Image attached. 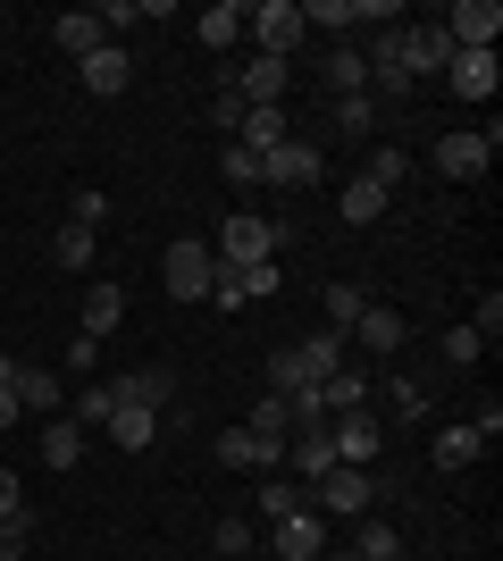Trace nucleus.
<instances>
[{"label":"nucleus","instance_id":"ea45409f","mask_svg":"<svg viewBox=\"0 0 503 561\" xmlns=\"http://www.w3.org/2000/svg\"><path fill=\"white\" fill-rule=\"evenodd\" d=\"M110 411H118V386H84V411H76V427H110Z\"/></svg>","mask_w":503,"mask_h":561},{"label":"nucleus","instance_id":"6e6552de","mask_svg":"<svg viewBox=\"0 0 503 561\" xmlns=\"http://www.w3.org/2000/svg\"><path fill=\"white\" fill-rule=\"evenodd\" d=\"M328 445H335V469H378L386 427L369 420V411H344V420H328Z\"/></svg>","mask_w":503,"mask_h":561},{"label":"nucleus","instance_id":"c9c22d12","mask_svg":"<svg viewBox=\"0 0 503 561\" xmlns=\"http://www.w3.org/2000/svg\"><path fill=\"white\" fill-rule=\"evenodd\" d=\"M361 310H369V294H361V285H328V328H335V335H353Z\"/></svg>","mask_w":503,"mask_h":561},{"label":"nucleus","instance_id":"e433bc0d","mask_svg":"<svg viewBox=\"0 0 503 561\" xmlns=\"http://www.w3.org/2000/svg\"><path fill=\"white\" fill-rule=\"evenodd\" d=\"M210 545H218V561H252V519H243V512H227Z\"/></svg>","mask_w":503,"mask_h":561},{"label":"nucleus","instance_id":"20e7f679","mask_svg":"<svg viewBox=\"0 0 503 561\" xmlns=\"http://www.w3.org/2000/svg\"><path fill=\"white\" fill-rule=\"evenodd\" d=\"M210 277H218L210 243H202V234H176V243H168V260H160V285L176 294V302H210Z\"/></svg>","mask_w":503,"mask_h":561},{"label":"nucleus","instance_id":"c03bdc74","mask_svg":"<svg viewBox=\"0 0 503 561\" xmlns=\"http://www.w3.org/2000/svg\"><path fill=\"white\" fill-rule=\"evenodd\" d=\"M25 545H34V519H25V512H18V519H0V561H18Z\"/></svg>","mask_w":503,"mask_h":561},{"label":"nucleus","instance_id":"37998d69","mask_svg":"<svg viewBox=\"0 0 503 561\" xmlns=\"http://www.w3.org/2000/svg\"><path fill=\"white\" fill-rule=\"evenodd\" d=\"M436 352H445V360H454V369H470V360H479V335H470V328H445V344H436Z\"/></svg>","mask_w":503,"mask_h":561},{"label":"nucleus","instance_id":"c756f323","mask_svg":"<svg viewBox=\"0 0 503 561\" xmlns=\"http://www.w3.org/2000/svg\"><path fill=\"white\" fill-rule=\"evenodd\" d=\"M76 461H84V427H76V420H50L43 427V469H76Z\"/></svg>","mask_w":503,"mask_h":561},{"label":"nucleus","instance_id":"f257e3e1","mask_svg":"<svg viewBox=\"0 0 503 561\" xmlns=\"http://www.w3.org/2000/svg\"><path fill=\"white\" fill-rule=\"evenodd\" d=\"M335 369H344V335H335V328H311L294 352H277V360H268V394L319 386V377H335Z\"/></svg>","mask_w":503,"mask_h":561},{"label":"nucleus","instance_id":"de8ad7c7","mask_svg":"<svg viewBox=\"0 0 503 561\" xmlns=\"http://www.w3.org/2000/svg\"><path fill=\"white\" fill-rule=\"evenodd\" d=\"M0 427H18V386H0Z\"/></svg>","mask_w":503,"mask_h":561},{"label":"nucleus","instance_id":"a19ab883","mask_svg":"<svg viewBox=\"0 0 503 561\" xmlns=\"http://www.w3.org/2000/svg\"><path fill=\"white\" fill-rule=\"evenodd\" d=\"M210 126H218V142H236V126H243V101L227 93V76H218V101H210Z\"/></svg>","mask_w":503,"mask_h":561},{"label":"nucleus","instance_id":"72a5a7b5","mask_svg":"<svg viewBox=\"0 0 503 561\" xmlns=\"http://www.w3.org/2000/svg\"><path fill=\"white\" fill-rule=\"evenodd\" d=\"M335 126H344L353 142H369V135H378V101H369V93H344V101H335Z\"/></svg>","mask_w":503,"mask_h":561},{"label":"nucleus","instance_id":"4468645a","mask_svg":"<svg viewBox=\"0 0 503 561\" xmlns=\"http://www.w3.org/2000/svg\"><path fill=\"white\" fill-rule=\"evenodd\" d=\"M76 76H84V93H93V101H118L126 84H135V59H126L118 43H101L93 59H76Z\"/></svg>","mask_w":503,"mask_h":561},{"label":"nucleus","instance_id":"c85d7f7f","mask_svg":"<svg viewBox=\"0 0 503 561\" xmlns=\"http://www.w3.org/2000/svg\"><path fill=\"white\" fill-rule=\"evenodd\" d=\"M236 142H243V151H261V160H268V151H277V142H286V110H243Z\"/></svg>","mask_w":503,"mask_h":561},{"label":"nucleus","instance_id":"f3484780","mask_svg":"<svg viewBox=\"0 0 503 561\" xmlns=\"http://www.w3.org/2000/svg\"><path fill=\"white\" fill-rule=\"evenodd\" d=\"M218 469H286V453H268L252 427H218Z\"/></svg>","mask_w":503,"mask_h":561},{"label":"nucleus","instance_id":"58836bf2","mask_svg":"<svg viewBox=\"0 0 503 561\" xmlns=\"http://www.w3.org/2000/svg\"><path fill=\"white\" fill-rule=\"evenodd\" d=\"M461 328L479 335V344H495V335H503V294H479V310H470Z\"/></svg>","mask_w":503,"mask_h":561},{"label":"nucleus","instance_id":"a211bd4d","mask_svg":"<svg viewBox=\"0 0 503 561\" xmlns=\"http://www.w3.org/2000/svg\"><path fill=\"white\" fill-rule=\"evenodd\" d=\"M110 386H118V402H144V411L176 402V369H160V360H151V369H126V377H110Z\"/></svg>","mask_w":503,"mask_h":561},{"label":"nucleus","instance_id":"ddd939ff","mask_svg":"<svg viewBox=\"0 0 503 561\" xmlns=\"http://www.w3.org/2000/svg\"><path fill=\"white\" fill-rule=\"evenodd\" d=\"M403 335H411V319H403V310L369 302V310H361V319H353V335H344V344H361V352H369V360H386V352H403Z\"/></svg>","mask_w":503,"mask_h":561},{"label":"nucleus","instance_id":"dca6fc26","mask_svg":"<svg viewBox=\"0 0 503 561\" xmlns=\"http://www.w3.org/2000/svg\"><path fill=\"white\" fill-rule=\"evenodd\" d=\"M50 43L68 50V59H93V50L110 43V25H101L93 9H68V18H50Z\"/></svg>","mask_w":503,"mask_h":561},{"label":"nucleus","instance_id":"6ab92c4d","mask_svg":"<svg viewBox=\"0 0 503 561\" xmlns=\"http://www.w3.org/2000/svg\"><path fill=\"white\" fill-rule=\"evenodd\" d=\"M236 34H243V0H210V9L193 18V43L202 50H236Z\"/></svg>","mask_w":503,"mask_h":561},{"label":"nucleus","instance_id":"393cba45","mask_svg":"<svg viewBox=\"0 0 503 561\" xmlns=\"http://www.w3.org/2000/svg\"><path fill=\"white\" fill-rule=\"evenodd\" d=\"M93 252H101V234H93V227H76V218L50 234V260H59L68 277H84V268H93Z\"/></svg>","mask_w":503,"mask_h":561},{"label":"nucleus","instance_id":"09e8293b","mask_svg":"<svg viewBox=\"0 0 503 561\" xmlns=\"http://www.w3.org/2000/svg\"><path fill=\"white\" fill-rule=\"evenodd\" d=\"M319 561H361V553H353V545H344V553H319Z\"/></svg>","mask_w":503,"mask_h":561},{"label":"nucleus","instance_id":"f8f14e48","mask_svg":"<svg viewBox=\"0 0 503 561\" xmlns=\"http://www.w3.org/2000/svg\"><path fill=\"white\" fill-rule=\"evenodd\" d=\"M268 545H277V561H319L328 553V519L319 512H286V519H268Z\"/></svg>","mask_w":503,"mask_h":561},{"label":"nucleus","instance_id":"cd10ccee","mask_svg":"<svg viewBox=\"0 0 503 561\" xmlns=\"http://www.w3.org/2000/svg\"><path fill=\"white\" fill-rule=\"evenodd\" d=\"M328 84H335V101H344V93H369V59H361V43H335L328 50Z\"/></svg>","mask_w":503,"mask_h":561},{"label":"nucleus","instance_id":"423d86ee","mask_svg":"<svg viewBox=\"0 0 503 561\" xmlns=\"http://www.w3.org/2000/svg\"><path fill=\"white\" fill-rule=\"evenodd\" d=\"M495 142H503L495 126H487V135H445L428 160H436V176H445V185H479L487 168H495Z\"/></svg>","mask_w":503,"mask_h":561},{"label":"nucleus","instance_id":"a18cd8bd","mask_svg":"<svg viewBox=\"0 0 503 561\" xmlns=\"http://www.w3.org/2000/svg\"><path fill=\"white\" fill-rule=\"evenodd\" d=\"M395 411H403V420H420V411H428V394H420V377H395Z\"/></svg>","mask_w":503,"mask_h":561},{"label":"nucleus","instance_id":"79ce46f5","mask_svg":"<svg viewBox=\"0 0 503 561\" xmlns=\"http://www.w3.org/2000/svg\"><path fill=\"white\" fill-rule=\"evenodd\" d=\"M101 218H110V193H101V185H76V227L101 234Z\"/></svg>","mask_w":503,"mask_h":561},{"label":"nucleus","instance_id":"7ed1b4c3","mask_svg":"<svg viewBox=\"0 0 503 561\" xmlns=\"http://www.w3.org/2000/svg\"><path fill=\"white\" fill-rule=\"evenodd\" d=\"M243 34L261 43V59H294L311 25H302V0H252V9H243Z\"/></svg>","mask_w":503,"mask_h":561},{"label":"nucleus","instance_id":"39448f33","mask_svg":"<svg viewBox=\"0 0 503 561\" xmlns=\"http://www.w3.org/2000/svg\"><path fill=\"white\" fill-rule=\"evenodd\" d=\"M369 503H378V469H328L311 486L319 519H369Z\"/></svg>","mask_w":503,"mask_h":561},{"label":"nucleus","instance_id":"9b49d317","mask_svg":"<svg viewBox=\"0 0 503 561\" xmlns=\"http://www.w3.org/2000/svg\"><path fill=\"white\" fill-rule=\"evenodd\" d=\"M395 50H403V76H411V84H420V76H445V59H454L445 25H395Z\"/></svg>","mask_w":503,"mask_h":561},{"label":"nucleus","instance_id":"b1692460","mask_svg":"<svg viewBox=\"0 0 503 561\" xmlns=\"http://www.w3.org/2000/svg\"><path fill=\"white\" fill-rule=\"evenodd\" d=\"M9 386H18V411L59 420V369H25V360H18V377H9Z\"/></svg>","mask_w":503,"mask_h":561},{"label":"nucleus","instance_id":"5701e85b","mask_svg":"<svg viewBox=\"0 0 503 561\" xmlns=\"http://www.w3.org/2000/svg\"><path fill=\"white\" fill-rule=\"evenodd\" d=\"M319 402H328V420H344V411H369V369H335V377H319Z\"/></svg>","mask_w":503,"mask_h":561},{"label":"nucleus","instance_id":"49530a36","mask_svg":"<svg viewBox=\"0 0 503 561\" xmlns=\"http://www.w3.org/2000/svg\"><path fill=\"white\" fill-rule=\"evenodd\" d=\"M18 512H25V494H18V478L0 469V519H18Z\"/></svg>","mask_w":503,"mask_h":561},{"label":"nucleus","instance_id":"412c9836","mask_svg":"<svg viewBox=\"0 0 503 561\" xmlns=\"http://www.w3.org/2000/svg\"><path fill=\"white\" fill-rule=\"evenodd\" d=\"M118 319H126V285H93V294H84V328H76V335L110 344V335H118Z\"/></svg>","mask_w":503,"mask_h":561},{"label":"nucleus","instance_id":"bb28decb","mask_svg":"<svg viewBox=\"0 0 503 561\" xmlns=\"http://www.w3.org/2000/svg\"><path fill=\"white\" fill-rule=\"evenodd\" d=\"M386 202H395V193H386V185H369V176H353V185L335 193V210H344V227H369V218H378Z\"/></svg>","mask_w":503,"mask_h":561},{"label":"nucleus","instance_id":"2eb2a0df","mask_svg":"<svg viewBox=\"0 0 503 561\" xmlns=\"http://www.w3.org/2000/svg\"><path fill=\"white\" fill-rule=\"evenodd\" d=\"M445 84H454V101H487L503 84L495 50H454V59H445Z\"/></svg>","mask_w":503,"mask_h":561},{"label":"nucleus","instance_id":"1a4fd4ad","mask_svg":"<svg viewBox=\"0 0 503 561\" xmlns=\"http://www.w3.org/2000/svg\"><path fill=\"white\" fill-rule=\"evenodd\" d=\"M286 285V260H252V268H218L210 277V302L218 310H243V302H261V294H277Z\"/></svg>","mask_w":503,"mask_h":561},{"label":"nucleus","instance_id":"0eeeda50","mask_svg":"<svg viewBox=\"0 0 503 561\" xmlns=\"http://www.w3.org/2000/svg\"><path fill=\"white\" fill-rule=\"evenodd\" d=\"M319 176H328V160H319V142H277V151H268L261 160V185H277V193H311Z\"/></svg>","mask_w":503,"mask_h":561},{"label":"nucleus","instance_id":"f704fd0d","mask_svg":"<svg viewBox=\"0 0 503 561\" xmlns=\"http://www.w3.org/2000/svg\"><path fill=\"white\" fill-rule=\"evenodd\" d=\"M286 512H311V486H294V478H268V486H261V519H286Z\"/></svg>","mask_w":503,"mask_h":561},{"label":"nucleus","instance_id":"a878e982","mask_svg":"<svg viewBox=\"0 0 503 561\" xmlns=\"http://www.w3.org/2000/svg\"><path fill=\"white\" fill-rule=\"evenodd\" d=\"M479 453H487V436H479V427H445V436L428 445V461L445 469V478H454V469H470Z\"/></svg>","mask_w":503,"mask_h":561},{"label":"nucleus","instance_id":"2f4dec72","mask_svg":"<svg viewBox=\"0 0 503 561\" xmlns=\"http://www.w3.org/2000/svg\"><path fill=\"white\" fill-rule=\"evenodd\" d=\"M361 176L395 193V185H403V176H411V151H403V142H369V168H361Z\"/></svg>","mask_w":503,"mask_h":561},{"label":"nucleus","instance_id":"7c9ffc66","mask_svg":"<svg viewBox=\"0 0 503 561\" xmlns=\"http://www.w3.org/2000/svg\"><path fill=\"white\" fill-rule=\"evenodd\" d=\"M243 427H252V436H261L268 453H286V445H294V427H286V402H277V394H261V402H252V420H243Z\"/></svg>","mask_w":503,"mask_h":561},{"label":"nucleus","instance_id":"4c0bfd02","mask_svg":"<svg viewBox=\"0 0 503 561\" xmlns=\"http://www.w3.org/2000/svg\"><path fill=\"white\" fill-rule=\"evenodd\" d=\"M218 168H227V185H261V151H243V142H218Z\"/></svg>","mask_w":503,"mask_h":561},{"label":"nucleus","instance_id":"f03ea898","mask_svg":"<svg viewBox=\"0 0 503 561\" xmlns=\"http://www.w3.org/2000/svg\"><path fill=\"white\" fill-rule=\"evenodd\" d=\"M286 243H294V227H268V218L236 210V218H218L210 260H218V268H252V260H286Z\"/></svg>","mask_w":503,"mask_h":561},{"label":"nucleus","instance_id":"aec40b11","mask_svg":"<svg viewBox=\"0 0 503 561\" xmlns=\"http://www.w3.org/2000/svg\"><path fill=\"white\" fill-rule=\"evenodd\" d=\"M151 436H160V411H144V402H118V411H110V445L118 453H151Z\"/></svg>","mask_w":503,"mask_h":561},{"label":"nucleus","instance_id":"473e14b6","mask_svg":"<svg viewBox=\"0 0 503 561\" xmlns=\"http://www.w3.org/2000/svg\"><path fill=\"white\" fill-rule=\"evenodd\" d=\"M353 553L361 561H403V537H395L386 519H361V528H353Z\"/></svg>","mask_w":503,"mask_h":561},{"label":"nucleus","instance_id":"4be33fe9","mask_svg":"<svg viewBox=\"0 0 503 561\" xmlns=\"http://www.w3.org/2000/svg\"><path fill=\"white\" fill-rule=\"evenodd\" d=\"M286 461H294V486H319L335 469V445H328V427H311V436H294L286 445Z\"/></svg>","mask_w":503,"mask_h":561},{"label":"nucleus","instance_id":"9d476101","mask_svg":"<svg viewBox=\"0 0 503 561\" xmlns=\"http://www.w3.org/2000/svg\"><path fill=\"white\" fill-rule=\"evenodd\" d=\"M445 43L454 50H495V34H503V9L495 0H454V9H445Z\"/></svg>","mask_w":503,"mask_h":561}]
</instances>
